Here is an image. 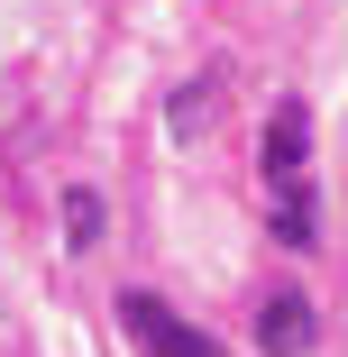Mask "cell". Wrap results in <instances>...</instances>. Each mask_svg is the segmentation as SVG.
<instances>
[{
	"label": "cell",
	"instance_id": "obj_3",
	"mask_svg": "<svg viewBox=\"0 0 348 357\" xmlns=\"http://www.w3.org/2000/svg\"><path fill=\"white\" fill-rule=\"evenodd\" d=\"M312 339H321V321H312L303 294H266V312H257V348L266 357H303Z\"/></svg>",
	"mask_w": 348,
	"mask_h": 357
},
{
	"label": "cell",
	"instance_id": "obj_4",
	"mask_svg": "<svg viewBox=\"0 0 348 357\" xmlns=\"http://www.w3.org/2000/svg\"><path fill=\"white\" fill-rule=\"evenodd\" d=\"M211 119H220V92H211V83H183V92H174V137L211 128Z\"/></svg>",
	"mask_w": 348,
	"mask_h": 357
},
{
	"label": "cell",
	"instance_id": "obj_5",
	"mask_svg": "<svg viewBox=\"0 0 348 357\" xmlns=\"http://www.w3.org/2000/svg\"><path fill=\"white\" fill-rule=\"evenodd\" d=\"M64 229H74V248H92V238H101V202L74 192V202H64Z\"/></svg>",
	"mask_w": 348,
	"mask_h": 357
},
{
	"label": "cell",
	"instance_id": "obj_1",
	"mask_svg": "<svg viewBox=\"0 0 348 357\" xmlns=\"http://www.w3.org/2000/svg\"><path fill=\"white\" fill-rule=\"evenodd\" d=\"M266 220L285 248H312V229H321V211H312V110L294 92L266 119Z\"/></svg>",
	"mask_w": 348,
	"mask_h": 357
},
{
	"label": "cell",
	"instance_id": "obj_2",
	"mask_svg": "<svg viewBox=\"0 0 348 357\" xmlns=\"http://www.w3.org/2000/svg\"><path fill=\"white\" fill-rule=\"evenodd\" d=\"M119 330L147 348V357H229L211 330H192L174 303H156V294H119Z\"/></svg>",
	"mask_w": 348,
	"mask_h": 357
}]
</instances>
